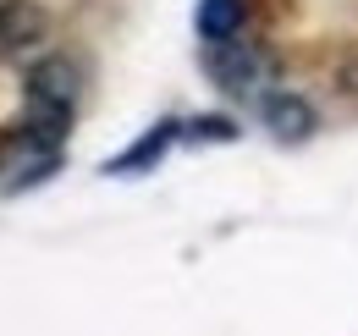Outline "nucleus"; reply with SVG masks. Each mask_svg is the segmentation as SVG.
<instances>
[{
	"instance_id": "3",
	"label": "nucleus",
	"mask_w": 358,
	"mask_h": 336,
	"mask_svg": "<svg viewBox=\"0 0 358 336\" xmlns=\"http://www.w3.org/2000/svg\"><path fill=\"white\" fill-rule=\"evenodd\" d=\"M45 11L34 0H0V55H22L45 39Z\"/></svg>"
},
{
	"instance_id": "6",
	"label": "nucleus",
	"mask_w": 358,
	"mask_h": 336,
	"mask_svg": "<svg viewBox=\"0 0 358 336\" xmlns=\"http://www.w3.org/2000/svg\"><path fill=\"white\" fill-rule=\"evenodd\" d=\"M243 22H248V6H243V0H199V11H193L199 39H210V44L237 39V34H243Z\"/></svg>"
},
{
	"instance_id": "1",
	"label": "nucleus",
	"mask_w": 358,
	"mask_h": 336,
	"mask_svg": "<svg viewBox=\"0 0 358 336\" xmlns=\"http://www.w3.org/2000/svg\"><path fill=\"white\" fill-rule=\"evenodd\" d=\"M210 83L221 88V94H231V99H248V94H259V83L270 78V55L265 50H254V44H215L210 50Z\"/></svg>"
},
{
	"instance_id": "7",
	"label": "nucleus",
	"mask_w": 358,
	"mask_h": 336,
	"mask_svg": "<svg viewBox=\"0 0 358 336\" xmlns=\"http://www.w3.org/2000/svg\"><path fill=\"white\" fill-rule=\"evenodd\" d=\"M182 138H193V144H221V138H237V127L231 122H187Z\"/></svg>"
},
{
	"instance_id": "2",
	"label": "nucleus",
	"mask_w": 358,
	"mask_h": 336,
	"mask_svg": "<svg viewBox=\"0 0 358 336\" xmlns=\"http://www.w3.org/2000/svg\"><path fill=\"white\" fill-rule=\"evenodd\" d=\"M177 138H182V122H171V116H166L160 127H149V132L138 138V144L127 149V155H116V160H105V166H99V176H138V171L160 166V160H166V149H171Z\"/></svg>"
},
{
	"instance_id": "5",
	"label": "nucleus",
	"mask_w": 358,
	"mask_h": 336,
	"mask_svg": "<svg viewBox=\"0 0 358 336\" xmlns=\"http://www.w3.org/2000/svg\"><path fill=\"white\" fill-rule=\"evenodd\" d=\"M28 99L34 105H72L78 99V66L66 55H50L39 66H28Z\"/></svg>"
},
{
	"instance_id": "4",
	"label": "nucleus",
	"mask_w": 358,
	"mask_h": 336,
	"mask_svg": "<svg viewBox=\"0 0 358 336\" xmlns=\"http://www.w3.org/2000/svg\"><path fill=\"white\" fill-rule=\"evenodd\" d=\"M259 116H265V132L275 144H303L314 132V105L298 99V94H270L259 105Z\"/></svg>"
}]
</instances>
